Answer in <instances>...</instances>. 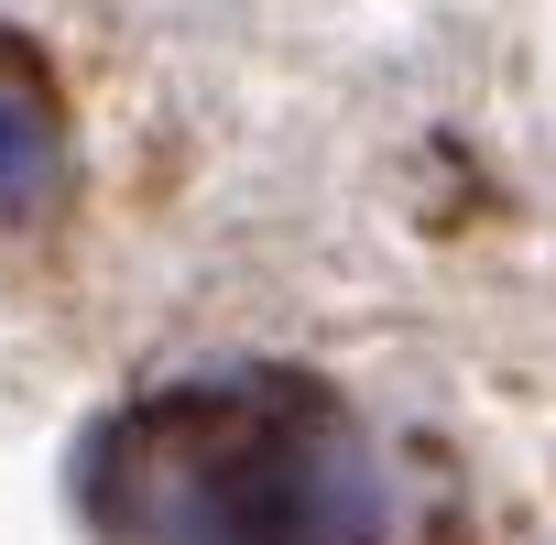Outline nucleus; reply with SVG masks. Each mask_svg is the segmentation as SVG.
Returning <instances> with one entry per match:
<instances>
[{"instance_id":"nucleus-1","label":"nucleus","mask_w":556,"mask_h":545,"mask_svg":"<svg viewBox=\"0 0 556 545\" xmlns=\"http://www.w3.org/2000/svg\"><path fill=\"white\" fill-rule=\"evenodd\" d=\"M66 186H77L66 110H55V88H45L34 45L0 34V218L34 229V218H55V207H66Z\"/></svg>"}]
</instances>
